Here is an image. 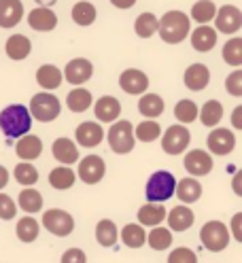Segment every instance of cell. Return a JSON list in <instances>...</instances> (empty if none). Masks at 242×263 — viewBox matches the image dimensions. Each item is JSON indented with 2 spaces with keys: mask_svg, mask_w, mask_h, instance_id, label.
Segmentation results:
<instances>
[{
  "mask_svg": "<svg viewBox=\"0 0 242 263\" xmlns=\"http://www.w3.org/2000/svg\"><path fill=\"white\" fill-rule=\"evenodd\" d=\"M174 187H176L174 174L168 170H157L149 176L147 187H144V195H147V200L151 204H164L174 195Z\"/></svg>",
  "mask_w": 242,
  "mask_h": 263,
  "instance_id": "cell-3",
  "label": "cell"
},
{
  "mask_svg": "<svg viewBox=\"0 0 242 263\" xmlns=\"http://www.w3.org/2000/svg\"><path fill=\"white\" fill-rule=\"evenodd\" d=\"M198 119L206 127H217V123L223 119V104L219 100H208L202 108H198Z\"/></svg>",
  "mask_w": 242,
  "mask_h": 263,
  "instance_id": "cell-31",
  "label": "cell"
},
{
  "mask_svg": "<svg viewBox=\"0 0 242 263\" xmlns=\"http://www.w3.org/2000/svg\"><path fill=\"white\" fill-rule=\"evenodd\" d=\"M9 183V170L5 166H0V189H5Z\"/></svg>",
  "mask_w": 242,
  "mask_h": 263,
  "instance_id": "cell-51",
  "label": "cell"
},
{
  "mask_svg": "<svg viewBox=\"0 0 242 263\" xmlns=\"http://www.w3.org/2000/svg\"><path fill=\"white\" fill-rule=\"evenodd\" d=\"M51 153H53V157L60 163H64V166H70V163L79 161V149H77V144L70 138H66V136L53 140Z\"/></svg>",
  "mask_w": 242,
  "mask_h": 263,
  "instance_id": "cell-26",
  "label": "cell"
},
{
  "mask_svg": "<svg viewBox=\"0 0 242 263\" xmlns=\"http://www.w3.org/2000/svg\"><path fill=\"white\" fill-rule=\"evenodd\" d=\"M91 93L85 89V87H77L72 89L68 96H66V106L72 110V112H85L89 106H91Z\"/></svg>",
  "mask_w": 242,
  "mask_h": 263,
  "instance_id": "cell-38",
  "label": "cell"
},
{
  "mask_svg": "<svg viewBox=\"0 0 242 263\" xmlns=\"http://www.w3.org/2000/svg\"><path fill=\"white\" fill-rule=\"evenodd\" d=\"M168 263H198V255L187 246H179L168 255Z\"/></svg>",
  "mask_w": 242,
  "mask_h": 263,
  "instance_id": "cell-44",
  "label": "cell"
},
{
  "mask_svg": "<svg viewBox=\"0 0 242 263\" xmlns=\"http://www.w3.org/2000/svg\"><path fill=\"white\" fill-rule=\"evenodd\" d=\"M159 134H161V127L155 119H147L134 127V138L140 142H153L159 138Z\"/></svg>",
  "mask_w": 242,
  "mask_h": 263,
  "instance_id": "cell-39",
  "label": "cell"
},
{
  "mask_svg": "<svg viewBox=\"0 0 242 263\" xmlns=\"http://www.w3.org/2000/svg\"><path fill=\"white\" fill-rule=\"evenodd\" d=\"M119 87L130 96H140L149 89V77L138 68H127L119 74Z\"/></svg>",
  "mask_w": 242,
  "mask_h": 263,
  "instance_id": "cell-14",
  "label": "cell"
},
{
  "mask_svg": "<svg viewBox=\"0 0 242 263\" xmlns=\"http://www.w3.org/2000/svg\"><path fill=\"white\" fill-rule=\"evenodd\" d=\"M75 180H77V174L72 172V168L68 166H60L55 170L49 172V185L58 191H66L75 185Z\"/></svg>",
  "mask_w": 242,
  "mask_h": 263,
  "instance_id": "cell-33",
  "label": "cell"
},
{
  "mask_svg": "<svg viewBox=\"0 0 242 263\" xmlns=\"http://www.w3.org/2000/svg\"><path fill=\"white\" fill-rule=\"evenodd\" d=\"M134 125L127 119H117L108 129V144L117 155H125L134 149Z\"/></svg>",
  "mask_w": 242,
  "mask_h": 263,
  "instance_id": "cell-6",
  "label": "cell"
},
{
  "mask_svg": "<svg viewBox=\"0 0 242 263\" xmlns=\"http://www.w3.org/2000/svg\"><path fill=\"white\" fill-rule=\"evenodd\" d=\"M119 238L127 249H142V246L147 244V232H144V227L138 223H127L121 229Z\"/></svg>",
  "mask_w": 242,
  "mask_h": 263,
  "instance_id": "cell-28",
  "label": "cell"
},
{
  "mask_svg": "<svg viewBox=\"0 0 242 263\" xmlns=\"http://www.w3.org/2000/svg\"><path fill=\"white\" fill-rule=\"evenodd\" d=\"M206 144H208V151L215 155H230L236 146V136H234V132L225 129V127H215L211 134H208Z\"/></svg>",
  "mask_w": 242,
  "mask_h": 263,
  "instance_id": "cell-13",
  "label": "cell"
},
{
  "mask_svg": "<svg viewBox=\"0 0 242 263\" xmlns=\"http://www.w3.org/2000/svg\"><path fill=\"white\" fill-rule=\"evenodd\" d=\"M230 229L225 227V223L221 221H208L202 225L200 229V242L206 251H211V253H221L228 249V244H230Z\"/></svg>",
  "mask_w": 242,
  "mask_h": 263,
  "instance_id": "cell-5",
  "label": "cell"
},
{
  "mask_svg": "<svg viewBox=\"0 0 242 263\" xmlns=\"http://www.w3.org/2000/svg\"><path fill=\"white\" fill-rule=\"evenodd\" d=\"M15 153H17V157L22 161H32L41 157L43 153V140L34 134H26L17 140V144H15Z\"/></svg>",
  "mask_w": 242,
  "mask_h": 263,
  "instance_id": "cell-22",
  "label": "cell"
},
{
  "mask_svg": "<svg viewBox=\"0 0 242 263\" xmlns=\"http://www.w3.org/2000/svg\"><path fill=\"white\" fill-rule=\"evenodd\" d=\"M5 51H7V58L13 60V62H22L30 55L32 51V43L28 36L24 34H11L7 39V45H5Z\"/></svg>",
  "mask_w": 242,
  "mask_h": 263,
  "instance_id": "cell-24",
  "label": "cell"
},
{
  "mask_svg": "<svg viewBox=\"0 0 242 263\" xmlns=\"http://www.w3.org/2000/svg\"><path fill=\"white\" fill-rule=\"evenodd\" d=\"M43 227L47 229L49 234L58 236V238H66L72 234L75 229V219L70 212L62 210V208H51V210H45L43 212Z\"/></svg>",
  "mask_w": 242,
  "mask_h": 263,
  "instance_id": "cell-7",
  "label": "cell"
},
{
  "mask_svg": "<svg viewBox=\"0 0 242 263\" xmlns=\"http://www.w3.org/2000/svg\"><path fill=\"white\" fill-rule=\"evenodd\" d=\"M110 5L117 9H132L136 5V0H110Z\"/></svg>",
  "mask_w": 242,
  "mask_h": 263,
  "instance_id": "cell-50",
  "label": "cell"
},
{
  "mask_svg": "<svg viewBox=\"0 0 242 263\" xmlns=\"http://www.w3.org/2000/svg\"><path fill=\"white\" fill-rule=\"evenodd\" d=\"M134 30L140 39H151L157 32V17L153 13H140L134 22Z\"/></svg>",
  "mask_w": 242,
  "mask_h": 263,
  "instance_id": "cell-40",
  "label": "cell"
},
{
  "mask_svg": "<svg viewBox=\"0 0 242 263\" xmlns=\"http://www.w3.org/2000/svg\"><path fill=\"white\" fill-rule=\"evenodd\" d=\"M223 60H225V64L234 66V68L242 66V39L240 36L230 39L223 45Z\"/></svg>",
  "mask_w": 242,
  "mask_h": 263,
  "instance_id": "cell-41",
  "label": "cell"
},
{
  "mask_svg": "<svg viewBox=\"0 0 242 263\" xmlns=\"http://www.w3.org/2000/svg\"><path fill=\"white\" fill-rule=\"evenodd\" d=\"M94 74V64L85 58H75L66 64V68H64L62 77L64 81H68L70 85H83L91 79Z\"/></svg>",
  "mask_w": 242,
  "mask_h": 263,
  "instance_id": "cell-12",
  "label": "cell"
},
{
  "mask_svg": "<svg viewBox=\"0 0 242 263\" xmlns=\"http://www.w3.org/2000/svg\"><path fill=\"white\" fill-rule=\"evenodd\" d=\"M36 83L41 87H45L47 91L51 89H58L62 83H64V77H62V70L53 64H43L41 68L36 70Z\"/></svg>",
  "mask_w": 242,
  "mask_h": 263,
  "instance_id": "cell-27",
  "label": "cell"
},
{
  "mask_svg": "<svg viewBox=\"0 0 242 263\" xmlns=\"http://www.w3.org/2000/svg\"><path fill=\"white\" fill-rule=\"evenodd\" d=\"M166 208H164V204H151V202H147L144 206H140L138 208V225H142V227H157V225H161L166 221Z\"/></svg>",
  "mask_w": 242,
  "mask_h": 263,
  "instance_id": "cell-21",
  "label": "cell"
},
{
  "mask_svg": "<svg viewBox=\"0 0 242 263\" xmlns=\"http://www.w3.org/2000/svg\"><path fill=\"white\" fill-rule=\"evenodd\" d=\"M24 17L22 0H0V28H15Z\"/></svg>",
  "mask_w": 242,
  "mask_h": 263,
  "instance_id": "cell-19",
  "label": "cell"
},
{
  "mask_svg": "<svg viewBox=\"0 0 242 263\" xmlns=\"http://www.w3.org/2000/svg\"><path fill=\"white\" fill-rule=\"evenodd\" d=\"M28 24L36 32H51L58 26V15L47 7H36L28 13Z\"/></svg>",
  "mask_w": 242,
  "mask_h": 263,
  "instance_id": "cell-18",
  "label": "cell"
},
{
  "mask_svg": "<svg viewBox=\"0 0 242 263\" xmlns=\"http://www.w3.org/2000/svg\"><path fill=\"white\" fill-rule=\"evenodd\" d=\"M96 240H98V244L104 246V249L115 246L119 240V229H117L115 221H110V219L98 221V225H96Z\"/></svg>",
  "mask_w": 242,
  "mask_h": 263,
  "instance_id": "cell-29",
  "label": "cell"
},
{
  "mask_svg": "<svg viewBox=\"0 0 242 263\" xmlns=\"http://www.w3.org/2000/svg\"><path fill=\"white\" fill-rule=\"evenodd\" d=\"M183 81H185L187 89L202 91L208 85V81H211V70H208V66H204V64H191L183 74Z\"/></svg>",
  "mask_w": 242,
  "mask_h": 263,
  "instance_id": "cell-20",
  "label": "cell"
},
{
  "mask_svg": "<svg viewBox=\"0 0 242 263\" xmlns=\"http://www.w3.org/2000/svg\"><path fill=\"white\" fill-rule=\"evenodd\" d=\"M17 204L24 212H28V215H34V212H39L43 208V195L32 189V187H26L20 191V197H17Z\"/></svg>",
  "mask_w": 242,
  "mask_h": 263,
  "instance_id": "cell-35",
  "label": "cell"
},
{
  "mask_svg": "<svg viewBox=\"0 0 242 263\" xmlns=\"http://www.w3.org/2000/svg\"><path fill=\"white\" fill-rule=\"evenodd\" d=\"M217 45V30L211 26H198L191 32V47L200 53H206Z\"/></svg>",
  "mask_w": 242,
  "mask_h": 263,
  "instance_id": "cell-25",
  "label": "cell"
},
{
  "mask_svg": "<svg viewBox=\"0 0 242 263\" xmlns=\"http://www.w3.org/2000/svg\"><path fill=\"white\" fill-rule=\"evenodd\" d=\"M164 108H166L164 98L157 93H142V98L138 100V110L147 119H157L159 115L164 112Z\"/></svg>",
  "mask_w": 242,
  "mask_h": 263,
  "instance_id": "cell-30",
  "label": "cell"
},
{
  "mask_svg": "<svg viewBox=\"0 0 242 263\" xmlns=\"http://www.w3.org/2000/svg\"><path fill=\"white\" fill-rule=\"evenodd\" d=\"M147 244L151 246L153 251H166L172 246V232L168 227H151V232L147 234Z\"/></svg>",
  "mask_w": 242,
  "mask_h": 263,
  "instance_id": "cell-37",
  "label": "cell"
},
{
  "mask_svg": "<svg viewBox=\"0 0 242 263\" xmlns=\"http://www.w3.org/2000/svg\"><path fill=\"white\" fill-rule=\"evenodd\" d=\"M32 127L30 110L24 104H11L0 112V129L7 138H22Z\"/></svg>",
  "mask_w": 242,
  "mask_h": 263,
  "instance_id": "cell-2",
  "label": "cell"
},
{
  "mask_svg": "<svg viewBox=\"0 0 242 263\" xmlns=\"http://www.w3.org/2000/svg\"><path fill=\"white\" fill-rule=\"evenodd\" d=\"M104 172H106V163L100 155H87L79 161V170H77V176L83 180L85 185H96L100 183L104 178Z\"/></svg>",
  "mask_w": 242,
  "mask_h": 263,
  "instance_id": "cell-9",
  "label": "cell"
},
{
  "mask_svg": "<svg viewBox=\"0 0 242 263\" xmlns=\"http://www.w3.org/2000/svg\"><path fill=\"white\" fill-rule=\"evenodd\" d=\"M240 180H242V172H238L234 176V193L236 195H242V189H240Z\"/></svg>",
  "mask_w": 242,
  "mask_h": 263,
  "instance_id": "cell-52",
  "label": "cell"
},
{
  "mask_svg": "<svg viewBox=\"0 0 242 263\" xmlns=\"http://www.w3.org/2000/svg\"><path fill=\"white\" fill-rule=\"evenodd\" d=\"M75 138H77V144L79 146L94 149V146H98L104 140V129H102L100 123H96V121H83V123L77 127Z\"/></svg>",
  "mask_w": 242,
  "mask_h": 263,
  "instance_id": "cell-15",
  "label": "cell"
},
{
  "mask_svg": "<svg viewBox=\"0 0 242 263\" xmlns=\"http://www.w3.org/2000/svg\"><path fill=\"white\" fill-rule=\"evenodd\" d=\"M225 89H228L230 96H236V98L242 96V70H234L225 79Z\"/></svg>",
  "mask_w": 242,
  "mask_h": 263,
  "instance_id": "cell-46",
  "label": "cell"
},
{
  "mask_svg": "<svg viewBox=\"0 0 242 263\" xmlns=\"http://www.w3.org/2000/svg\"><path fill=\"white\" fill-rule=\"evenodd\" d=\"M174 117L179 119L183 125L185 123H193V121L198 119V104L193 102V100H181V102H176Z\"/></svg>",
  "mask_w": 242,
  "mask_h": 263,
  "instance_id": "cell-43",
  "label": "cell"
},
{
  "mask_svg": "<svg viewBox=\"0 0 242 263\" xmlns=\"http://www.w3.org/2000/svg\"><path fill=\"white\" fill-rule=\"evenodd\" d=\"M94 112H96V119L100 123H115L121 115V104H119L117 98L102 96L100 100L94 104Z\"/></svg>",
  "mask_w": 242,
  "mask_h": 263,
  "instance_id": "cell-17",
  "label": "cell"
},
{
  "mask_svg": "<svg viewBox=\"0 0 242 263\" xmlns=\"http://www.w3.org/2000/svg\"><path fill=\"white\" fill-rule=\"evenodd\" d=\"M17 215V204L13 202V197H9L7 193H0V219L3 221H11Z\"/></svg>",
  "mask_w": 242,
  "mask_h": 263,
  "instance_id": "cell-45",
  "label": "cell"
},
{
  "mask_svg": "<svg viewBox=\"0 0 242 263\" xmlns=\"http://www.w3.org/2000/svg\"><path fill=\"white\" fill-rule=\"evenodd\" d=\"M166 221H168V229L170 232H187V229L196 221V215L193 210L185 204L174 206L170 212H166Z\"/></svg>",
  "mask_w": 242,
  "mask_h": 263,
  "instance_id": "cell-16",
  "label": "cell"
},
{
  "mask_svg": "<svg viewBox=\"0 0 242 263\" xmlns=\"http://www.w3.org/2000/svg\"><path fill=\"white\" fill-rule=\"evenodd\" d=\"M60 263H87V257L81 249H68V251H64Z\"/></svg>",
  "mask_w": 242,
  "mask_h": 263,
  "instance_id": "cell-47",
  "label": "cell"
},
{
  "mask_svg": "<svg viewBox=\"0 0 242 263\" xmlns=\"http://www.w3.org/2000/svg\"><path fill=\"white\" fill-rule=\"evenodd\" d=\"M34 3H39V7H47V9H49L51 5L58 3V0H34Z\"/></svg>",
  "mask_w": 242,
  "mask_h": 263,
  "instance_id": "cell-53",
  "label": "cell"
},
{
  "mask_svg": "<svg viewBox=\"0 0 242 263\" xmlns=\"http://www.w3.org/2000/svg\"><path fill=\"white\" fill-rule=\"evenodd\" d=\"M15 234H17V238H20L22 242L30 244V242H34V240L39 238L41 225H39V221H36L34 217H22V219L17 221V227H15Z\"/></svg>",
  "mask_w": 242,
  "mask_h": 263,
  "instance_id": "cell-36",
  "label": "cell"
},
{
  "mask_svg": "<svg viewBox=\"0 0 242 263\" xmlns=\"http://www.w3.org/2000/svg\"><path fill=\"white\" fill-rule=\"evenodd\" d=\"M242 28V13L234 5H223L215 13V30L223 34H236Z\"/></svg>",
  "mask_w": 242,
  "mask_h": 263,
  "instance_id": "cell-10",
  "label": "cell"
},
{
  "mask_svg": "<svg viewBox=\"0 0 242 263\" xmlns=\"http://www.w3.org/2000/svg\"><path fill=\"white\" fill-rule=\"evenodd\" d=\"M230 236H234L236 242H242V212H236L232 217V232Z\"/></svg>",
  "mask_w": 242,
  "mask_h": 263,
  "instance_id": "cell-48",
  "label": "cell"
},
{
  "mask_svg": "<svg viewBox=\"0 0 242 263\" xmlns=\"http://www.w3.org/2000/svg\"><path fill=\"white\" fill-rule=\"evenodd\" d=\"M215 13H217V5L213 0H198L196 5L191 7V17L193 22H198L200 26H208L215 20Z\"/></svg>",
  "mask_w": 242,
  "mask_h": 263,
  "instance_id": "cell-32",
  "label": "cell"
},
{
  "mask_svg": "<svg viewBox=\"0 0 242 263\" xmlns=\"http://www.w3.org/2000/svg\"><path fill=\"white\" fill-rule=\"evenodd\" d=\"M232 125L236 129H242V106H236L232 112Z\"/></svg>",
  "mask_w": 242,
  "mask_h": 263,
  "instance_id": "cell-49",
  "label": "cell"
},
{
  "mask_svg": "<svg viewBox=\"0 0 242 263\" xmlns=\"http://www.w3.org/2000/svg\"><path fill=\"white\" fill-rule=\"evenodd\" d=\"M189 30H191V20L183 11H168V13H164V17L157 22L159 36L168 45L183 43L189 36Z\"/></svg>",
  "mask_w": 242,
  "mask_h": 263,
  "instance_id": "cell-1",
  "label": "cell"
},
{
  "mask_svg": "<svg viewBox=\"0 0 242 263\" xmlns=\"http://www.w3.org/2000/svg\"><path fill=\"white\" fill-rule=\"evenodd\" d=\"M70 17L77 26H91L96 22V17H98V13H96V7L91 3H87V0H81V3H77L70 11Z\"/></svg>",
  "mask_w": 242,
  "mask_h": 263,
  "instance_id": "cell-34",
  "label": "cell"
},
{
  "mask_svg": "<svg viewBox=\"0 0 242 263\" xmlns=\"http://www.w3.org/2000/svg\"><path fill=\"white\" fill-rule=\"evenodd\" d=\"M191 142V134L185 125H170L161 136V149L168 155H181Z\"/></svg>",
  "mask_w": 242,
  "mask_h": 263,
  "instance_id": "cell-8",
  "label": "cell"
},
{
  "mask_svg": "<svg viewBox=\"0 0 242 263\" xmlns=\"http://www.w3.org/2000/svg\"><path fill=\"white\" fill-rule=\"evenodd\" d=\"M174 193L176 197L187 206V204H193V202H198L200 197H202V185L198 183L193 176H187V178H181V180H176V187H174Z\"/></svg>",
  "mask_w": 242,
  "mask_h": 263,
  "instance_id": "cell-23",
  "label": "cell"
},
{
  "mask_svg": "<svg viewBox=\"0 0 242 263\" xmlns=\"http://www.w3.org/2000/svg\"><path fill=\"white\" fill-rule=\"evenodd\" d=\"M15 180L24 187H32L34 183H39V170L32 166L30 161H22L20 166H15V172H13Z\"/></svg>",
  "mask_w": 242,
  "mask_h": 263,
  "instance_id": "cell-42",
  "label": "cell"
},
{
  "mask_svg": "<svg viewBox=\"0 0 242 263\" xmlns=\"http://www.w3.org/2000/svg\"><path fill=\"white\" fill-rule=\"evenodd\" d=\"M183 166H185V170L193 178H196V176L211 174L215 163H213V157H211V153H208V151H204V149H191L185 155V159H183Z\"/></svg>",
  "mask_w": 242,
  "mask_h": 263,
  "instance_id": "cell-11",
  "label": "cell"
},
{
  "mask_svg": "<svg viewBox=\"0 0 242 263\" xmlns=\"http://www.w3.org/2000/svg\"><path fill=\"white\" fill-rule=\"evenodd\" d=\"M30 117H34L36 121L41 123H49L53 119L60 117V110H62V104L60 100L49 93V91H41L36 96H32V100H30Z\"/></svg>",
  "mask_w": 242,
  "mask_h": 263,
  "instance_id": "cell-4",
  "label": "cell"
}]
</instances>
